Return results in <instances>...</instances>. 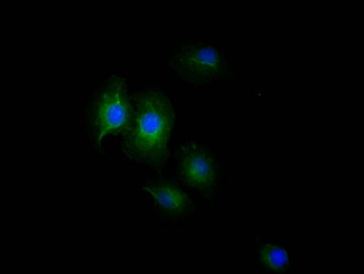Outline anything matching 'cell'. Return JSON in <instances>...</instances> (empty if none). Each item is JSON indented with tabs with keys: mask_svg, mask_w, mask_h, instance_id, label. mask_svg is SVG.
Segmentation results:
<instances>
[{
	"mask_svg": "<svg viewBox=\"0 0 364 274\" xmlns=\"http://www.w3.org/2000/svg\"><path fill=\"white\" fill-rule=\"evenodd\" d=\"M175 113L168 98L157 90H145L136 98L125 130L123 149L133 161L161 167L168 159Z\"/></svg>",
	"mask_w": 364,
	"mask_h": 274,
	"instance_id": "1",
	"label": "cell"
},
{
	"mask_svg": "<svg viewBox=\"0 0 364 274\" xmlns=\"http://www.w3.org/2000/svg\"><path fill=\"white\" fill-rule=\"evenodd\" d=\"M132 109L124 78H110L91 101L87 113L93 142L100 144L109 136L125 132Z\"/></svg>",
	"mask_w": 364,
	"mask_h": 274,
	"instance_id": "2",
	"label": "cell"
},
{
	"mask_svg": "<svg viewBox=\"0 0 364 274\" xmlns=\"http://www.w3.org/2000/svg\"><path fill=\"white\" fill-rule=\"evenodd\" d=\"M172 67L182 80L194 85H208L219 80L224 61L219 52L206 45L187 46L172 58Z\"/></svg>",
	"mask_w": 364,
	"mask_h": 274,
	"instance_id": "3",
	"label": "cell"
},
{
	"mask_svg": "<svg viewBox=\"0 0 364 274\" xmlns=\"http://www.w3.org/2000/svg\"><path fill=\"white\" fill-rule=\"evenodd\" d=\"M178 169L184 181L195 190L206 194L215 188V164L209 153L200 147L191 146L185 149Z\"/></svg>",
	"mask_w": 364,
	"mask_h": 274,
	"instance_id": "4",
	"label": "cell"
},
{
	"mask_svg": "<svg viewBox=\"0 0 364 274\" xmlns=\"http://www.w3.org/2000/svg\"><path fill=\"white\" fill-rule=\"evenodd\" d=\"M161 211L168 216L178 218L187 213L190 200L176 185L168 181H155L145 186Z\"/></svg>",
	"mask_w": 364,
	"mask_h": 274,
	"instance_id": "5",
	"label": "cell"
},
{
	"mask_svg": "<svg viewBox=\"0 0 364 274\" xmlns=\"http://www.w3.org/2000/svg\"><path fill=\"white\" fill-rule=\"evenodd\" d=\"M258 262L263 270L269 273H282L289 266L288 254L284 249L272 243L259 247Z\"/></svg>",
	"mask_w": 364,
	"mask_h": 274,
	"instance_id": "6",
	"label": "cell"
}]
</instances>
